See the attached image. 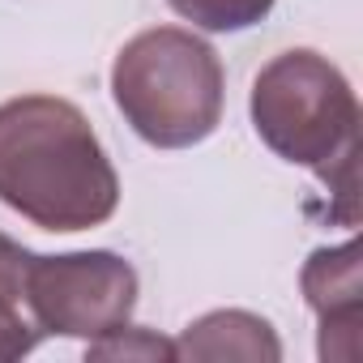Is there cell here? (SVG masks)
Segmentation results:
<instances>
[{"label":"cell","instance_id":"1","mask_svg":"<svg viewBox=\"0 0 363 363\" xmlns=\"http://www.w3.org/2000/svg\"><path fill=\"white\" fill-rule=\"evenodd\" d=\"M0 201L43 231H90L120 206V179L82 107L56 94L0 103Z\"/></svg>","mask_w":363,"mask_h":363},{"label":"cell","instance_id":"2","mask_svg":"<svg viewBox=\"0 0 363 363\" xmlns=\"http://www.w3.org/2000/svg\"><path fill=\"white\" fill-rule=\"evenodd\" d=\"M252 128L278 158L316 171L354 223L359 99L337 65L308 48L274 56L252 82Z\"/></svg>","mask_w":363,"mask_h":363},{"label":"cell","instance_id":"3","mask_svg":"<svg viewBox=\"0 0 363 363\" xmlns=\"http://www.w3.org/2000/svg\"><path fill=\"white\" fill-rule=\"evenodd\" d=\"M111 94L141 141L184 150L206 141L223 120V65L206 39L154 26L120 48Z\"/></svg>","mask_w":363,"mask_h":363},{"label":"cell","instance_id":"4","mask_svg":"<svg viewBox=\"0 0 363 363\" xmlns=\"http://www.w3.org/2000/svg\"><path fill=\"white\" fill-rule=\"evenodd\" d=\"M26 303L43 333L94 342L128 325L137 308V269L116 252L30 257Z\"/></svg>","mask_w":363,"mask_h":363},{"label":"cell","instance_id":"5","mask_svg":"<svg viewBox=\"0 0 363 363\" xmlns=\"http://www.w3.org/2000/svg\"><path fill=\"white\" fill-rule=\"evenodd\" d=\"M175 359L189 363H218V359H248V363H278L282 342L269 320L244 308H223L193 320L175 342Z\"/></svg>","mask_w":363,"mask_h":363},{"label":"cell","instance_id":"6","mask_svg":"<svg viewBox=\"0 0 363 363\" xmlns=\"http://www.w3.org/2000/svg\"><path fill=\"white\" fill-rule=\"evenodd\" d=\"M303 295L320 316V342L329 333H346L359 350V244L320 248L303 265Z\"/></svg>","mask_w":363,"mask_h":363},{"label":"cell","instance_id":"7","mask_svg":"<svg viewBox=\"0 0 363 363\" xmlns=\"http://www.w3.org/2000/svg\"><path fill=\"white\" fill-rule=\"evenodd\" d=\"M30 257L18 240L0 235V363H13L30 354L48 333L39 329L30 303H26V269Z\"/></svg>","mask_w":363,"mask_h":363},{"label":"cell","instance_id":"8","mask_svg":"<svg viewBox=\"0 0 363 363\" xmlns=\"http://www.w3.org/2000/svg\"><path fill=\"white\" fill-rule=\"evenodd\" d=\"M167 5L189 18L193 26L201 30H214V35H227V30H248L257 26L269 9L274 0H167Z\"/></svg>","mask_w":363,"mask_h":363},{"label":"cell","instance_id":"9","mask_svg":"<svg viewBox=\"0 0 363 363\" xmlns=\"http://www.w3.org/2000/svg\"><path fill=\"white\" fill-rule=\"evenodd\" d=\"M86 359H175V342H167L150 329L120 325V329L94 337L86 346Z\"/></svg>","mask_w":363,"mask_h":363}]
</instances>
